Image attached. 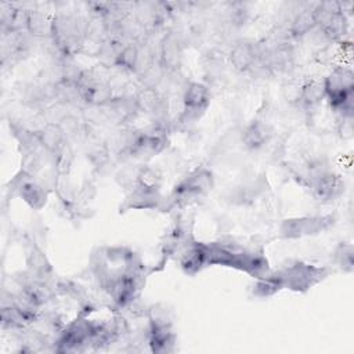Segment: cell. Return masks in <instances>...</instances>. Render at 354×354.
<instances>
[{
  "label": "cell",
  "instance_id": "1",
  "mask_svg": "<svg viewBox=\"0 0 354 354\" xmlns=\"http://www.w3.org/2000/svg\"><path fill=\"white\" fill-rule=\"evenodd\" d=\"M214 187V174L207 167H196L183 177L166 196V209H184L203 199Z\"/></svg>",
  "mask_w": 354,
  "mask_h": 354
},
{
  "label": "cell",
  "instance_id": "2",
  "mask_svg": "<svg viewBox=\"0 0 354 354\" xmlns=\"http://www.w3.org/2000/svg\"><path fill=\"white\" fill-rule=\"evenodd\" d=\"M325 100L337 118H354V73L348 66H336L324 77Z\"/></svg>",
  "mask_w": 354,
  "mask_h": 354
},
{
  "label": "cell",
  "instance_id": "3",
  "mask_svg": "<svg viewBox=\"0 0 354 354\" xmlns=\"http://www.w3.org/2000/svg\"><path fill=\"white\" fill-rule=\"evenodd\" d=\"M278 272L283 281V288L296 293H307L314 286L324 282L330 271L325 266H317L301 260H295L281 268Z\"/></svg>",
  "mask_w": 354,
  "mask_h": 354
},
{
  "label": "cell",
  "instance_id": "4",
  "mask_svg": "<svg viewBox=\"0 0 354 354\" xmlns=\"http://www.w3.org/2000/svg\"><path fill=\"white\" fill-rule=\"evenodd\" d=\"M6 192L10 198H21L35 212L43 210L50 196L48 187L46 184L21 169L8 181Z\"/></svg>",
  "mask_w": 354,
  "mask_h": 354
},
{
  "label": "cell",
  "instance_id": "5",
  "mask_svg": "<svg viewBox=\"0 0 354 354\" xmlns=\"http://www.w3.org/2000/svg\"><path fill=\"white\" fill-rule=\"evenodd\" d=\"M336 218L333 214H307L288 217L281 221L278 235L281 239H301L306 236H315L330 227H333Z\"/></svg>",
  "mask_w": 354,
  "mask_h": 354
},
{
  "label": "cell",
  "instance_id": "6",
  "mask_svg": "<svg viewBox=\"0 0 354 354\" xmlns=\"http://www.w3.org/2000/svg\"><path fill=\"white\" fill-rule=\"evenodd\" d=\"M167 147V136H166V126L152 124L148 130H142L136 133L134 141L127 152V156L148 162L149 159L162 153Z\"/></svg>",
  "mask_w": 354,
  "mask_h": 354
},
{
  "label": "cell",
  "instance_id": "7",
  "mask_svg": "<svg viewBox=\"0 0 354 354\" xmlns=\"http://www.w3.org/2000/svg\"><path fill=\"white\" fill-rule=\"evenodd\" d=\"M212 100L210 88L201 82H191L185 86L181 95V113L178 122L189 124L198 122L207 111Z\"/></svg>",
  "mask_w": 354,
  "mask_h": 354
},
{
  "label": "cell",
  "instance_id": "8",
  "mask_svg": "<svg viewBox=\"0 0 354 354\" xmlns=\"http://www.w3.org/2000/svg\"><path fill=\"white\" fill-rule=\"evenodd\" d=\"M166 209V195L162 194L160 189H148L142 187L133 185L130 191L126 194L120 212H131V210H159L165 212Z\"/></svg>",
  "mask_w": 354,
  "mask_h": 354
},
{
  "label": "cell",
  "instance_id": "9",
  "mask_svg": "<svg viewBox=\"0 0 354 354\" xmlns=\"http://www.w3.org/2000/svg\"><path fill=\"white\" fill-rule=\"evenodd\" d=\"M346 183L343 177L333 170H328L315 178L308 189L313 198L321 203H330L337 201L344 194Z\"/></svg>",
  "mask_w": 354,
  "mask_h": 354
},
{
  "label": "cell",
  "instance_id": "10",
  "mask_svg": "<svg viewBox=\"0 0 354 354\" xmlns=\"http://www.w3.org/2000/svg\"><path fill=\"white\" fill-rule=\"evenodd\" d=\"M144 340L151 353L169 354L176 351L177 336L173 324H147Z\"/></svg>",
  "mask_w": 354,
  "mask_h": 354
},
{
  "label": "cell",
  "instance_id": "11",
  "mask_svg": "<svg viewBox=\"0 0 354 354\" xmlns=\"http://www.w3.org/2000/svg\"><path fill=\"white\" fill-rule=\"evenodd\" d=\"M184 47L181 39L176 33H166L156 50V59L159 66L163 69V72H174L180 68L183 61Z\"/></svg>",
  "mask_w": 354,
  "mask_h": 354
},
{
  "label": "cell",
  "instance_id": "12",
  "mask_svg": "<svg viewBox=\"0 0 354 354\" xmlns=\"http://www.w3.org/2000/svg\"><path fill=\"white\" fill-rule=\"evenodd\" d=\"M25 271L37 281L43 282H53L55 278L54 275V267L44 253V250L35 242L28 245V249L25 252Z\"/></svg>",
  "mask_w": 354,
  "mask_h": 354
},
{
  "label": "cell",
  "instance_id": "13",
  "mask_svg": "<svg viewBox=\"0 0 354 354\" xmlns=\"http://www.w3.org/2000/svg\"><path fill=\"white\" fill-rule=\"evenodd\" d=\"M177 260H178V266H180L181 271L185 275L194 277V275L199 274L203 268L207 267L205 242L196 241L195 238L191 239L177 253Z\"/></svg>",
  "mask_w": 354,
  "mask_h": 354
},
{
  "label": "cell",
  "instance_id": "14",
  "mask_svg": "<svg viewBox=\"0 0 354 354\" xmlns=\"http://www.w3.org/2000/svg\"><path fill=\"white\" fill-rule=\"evenodd\" d=\"M272 133H274V129L270 123L254 119L243 127L241 134V141L246 149L259 151L270 142Z\"/></svg>",
  "mask_w": 354,
  "mask_h": 354
},
{
  "label": "cell",
  "instance_id": "15",
  "mask_svg": "<svg viewBox=\"0 0 354 354\" xmlns=\"http://www.w3.org/2000/svg\"><path fill=\"white\" fill-rule=\"evenodd\" d=\"M230 64L238 72L252 71L257 62V47L248 40L236 41L228 54Z\"/></svg>",
  "mask_w": 354,
  "mask_h": 354
},
{
  "label": "cell",
  "instance_id": "16",
  "mask_svg": "<svg viewBox=\"0 0 354 354\" xmlns=\"http://www.w3.org/2000/svg\"><path fill=\"white\" fill-rule=\"evenodd\" d=\"M299 104L306 111H313L318 108L322 101L325 100V87H324V79H310L306 83H303L299 87V95H297Z\"/></svg>",
  "mask_w": 354,
  "mask_h": 354
},
{
  "label": "cell",
  "instance_id": "17",
  "mask_svg": "<svg viewBox=\"0 0 354 354\" xmlns=\"http://www.w3.org/2000/svg\"><path fill=\"white\" fill-rule=\"evenodd\" d=\"M37 141L40 148L47 152L48 155H53L57 152L62 145L66 144V136L59 124L57 123H44L37 130Z\"/></svg>",
  "mask_w": 354,
  "mask_h": 354
},
{
  "label": "cell",
  "instance_id": "18",
  "mask_svg": "<svg viewBox=\"0 0 354 354\" xmlns=\"http://www.w3.org/2000/svg\"><path fill=\"white\" fill-rule=\"evenodd\" d=\"M283 289V281L278 270H271L268 274L254 279V282L250 286V295L256 299H270Z\"/></svg>",
  "mask_w": 354,
  "mask_h": 354
},
{
  "label": "cell",
  "instance_id": "19",
  "mask_svg": "<svg viewBox=\"0 0 354 354\" xmlns=\"http://www.w3.org/2000/svg\"><path fill=\"white\" fill-rule=\"evenodd\" d=\"M51 21L53 17H48L44 11L29 8L28 10V25L26 32L35 39L51 37Z\"/></svg>",
  "mask_w": 354,
  "mask_h": 354
},
{
  "label": "cell",
  "instance_id": "20",
  "mask_svg": "<svg viewBox=\"0 0 354 354\" xmlns=\"http://www.w3.org/2000/svg\"><path fill=\"white\" fill-rule=\"evenodd\" d=\"M314 29H315V22L313 17V6L310 8H303L297 11L290 19V24L288 26L289 36L293 39H301L313 33Z\"/></svg>",
  "mask_w": 354,
  "mask_h": 354
},
{
  "label": "cell",
  "instance_id": "21",
  "mask_svg": "<svg viewBox=\"0 0 354 354\" xmlns=\"http://www.w3.org/2000/svg\"><path fill=\"white\" fill-rule=\"evenodd\" d=\"M55 100L68 106L84 105L79 83L71 80H59L55 83Z\"/></svg>",
  "mask_w": 354,
  "mask_h": 354
},
{
  "label": "cell",
  "instance_id": "22",
  "mask_svg": "<svg viewBox=\"0 0 354 354\" xmlns=\"http://www.w3.org/2000/svg\"><path fill=\"white\" fill-rule=\"evenodd\" d=\"M140 44L141 43H127L124 44L116 59L113 66L118 68L122 72L126 73H134L137 69V64H138V57H140Z\"/></svg>",
  "mask_w": 354,
  "mask_h": 354
},
{
  "label": "cell",
  "instance_id": "23",
  "mask_svg": "<svg viewBox=\"0 0 354 354\" xmlns=\"http://www.w3.org/2000/svg\"><path fill=\"white\" fill-rule=\"evenodd\" d=\"M163 184V176L159 169L151 165H142L134 174V185L148 188V189H160Z\"/></svg>",
  "mask_w": 354,
  "mask_h": 354
},
{
  "label": "cell",
  "instance_id": "24",
  "mask_svg": "<svg viewBox=\"0 0 354 354\" xmlns=\"http://www.w3.org/2000/svg\"><path fill=\"white\" fill-rule=\"evenodd\" d=\"M335 266L346 274L354 271V246L350 242H339L332 253Z\"/></svg>",
  "mask_w": 354,
  "mask_h": 354
},
{
  "label": "cell",
  "instance_id": "25",
  "mask_svg": "<svg viewBox=\"0 0 354 354\" xmlns=\"http://www.w3.org/2000/svg\"><path fill=\"white\" fill-rule=\"evenodd\" d=\"M53 159V166H54V173L58 177H66L72 169L73 165V149L72 147L66 142L62 145L57 152L50 155Z\"/></svg>",
  "mask_w": 354,
  "mask_h": 354
},
{
  "label": "cell",
  "instance_id": "26",
  "mask_svg": "<svg viewBox=\"0 0 354 354\" xmlns=\"http://www.w3.org/2000/svg\"><path fill=\"white\" fill-rule=\"evenodd\" d=\"M337 134L343 140H351L354 136L353 118H339L337 120Z\"/></svg>",
  "mask_w": 354,
  "mask_h": 354
}]
</instances>
